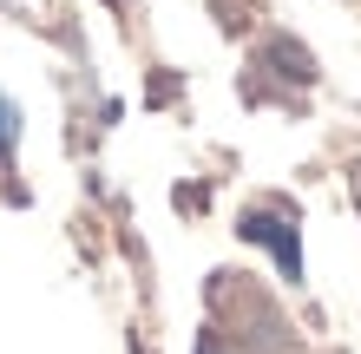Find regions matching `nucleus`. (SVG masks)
Instances as JSON below:
<instances>
[{"label": "nucleus", "instance_id": "f257e3e1", "mask_svg": "<svg viewBox=\"0 0 361 354\" xmlns=\"http://www.w3.org/2000/svg\"><path fill=\"white\" fill-rule=\"evenodd\" d=\"M237 230L250 236V243H263L269 256H276V269H283L289 282H302V243H295V223L283 217V210H250Z\"/></svg>", "mask_w": 361, "mask_h": 354}, {"label": "nucleus", "instance_id": "f03ea898", "mask_svg": "<svg viewBox=\"0 0 361 354\" xmlns=\"http://www.w3.org/2000/svg\"><path fill=\"white\" fill-rule=\"evenodd\" d=\"M13 138H20V112L7 106V99H0V158L13 151Z\"/></svg>", "mask_w": 361, "mask_h": 354}, {"label": "nucleus", "instance_id": "7ed1b4c3", "mask_svg": "<svg viewBox=\"0 0 361 354\" xmlns=\"http://www.w3.org/2000/svg\"><path fill=\"white\" fill-rule=\"evenodd\" d=\"M197 354H217V348H210V341H204V348H197Z\"/></svg>", "mask_w": 361, "mask_h": 354}]
</instances>
